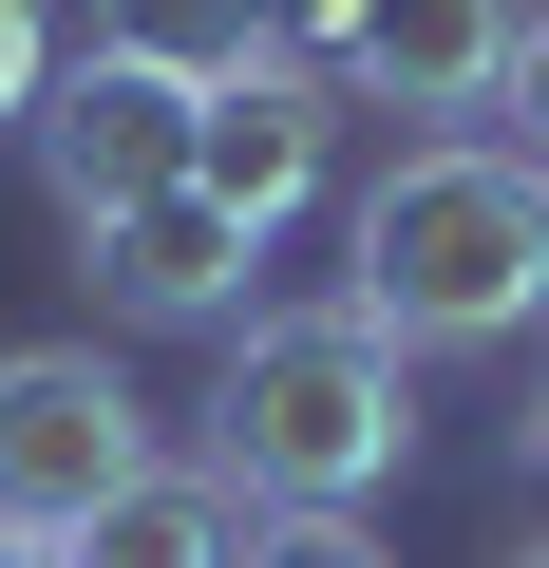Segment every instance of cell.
I'll list each match as a JSON object with an SVG mask.
<instances>
[{
	"label": "cell",
	"mask_w": 549,
	"mask_h": 568,
	"mask_svg": "<svg viewBox=\"0 0 549 568\" xmlns=\"http://www.w3.org/2000/svg\"><path fill=\"white\" fill-rule=\"evenodd\" d=\"M246 511H360L417 474V361L360 304H265L209 361V436H190Z\"/></svg>",
	"instance_id": "2"
},
{
	"label": "cell",
	"mask_w": 549,
	"mask_h": 568,
	"mask_svg": "<svg viewBox=\"0 0 549 568\" xmlns=\"http://www.w3.org/2000/svg\"><path fill=\"white\" fill-rule=\"evenodd\" d=\"M530 0H285V58L342 114H492Z\"/></svg>",
	"instance_id": "4"
},
{
	"label": "cell",
	"mask_w": 549,
	"mask_h": 568,
	"mask_svg": "<svg viewBox=\"0 0 549 568\" xmlns=\"http://www.w3.org/2000/svg\"><path fill=\"white\" fill-rule=\"evenodd\" d=\"M190 77H152V58H58L39 77V114H20V152H39V190H58V227H114V209H152V190H190Z\"/></svg>",
	"instance_id": "5"
},
{
	"label": "cell",
	"mask_w": 549,
	"mask_h": 568,
	"mask_svg": "<svg viewBox=\"0 0 549 568\" xmlns=\"http://www.w3.org/2000/svg\"><path fill=\"white\" fill-rule=\"evenodd\" d=\"M511 568H549V530H530V549H511Z\"/></svg>",
	"instance_id": "15"
},
{
	"label": "cell",
	"mask_w": 549,
	"mask_h": 568,
	"mask_svg": "<svg viewBox=\"0 0 549 568\" xmlns=\"http://www.w3.org/2000/svg\"><path fill=\"white\" fill-rule=\"evenodd\" d=\"M58 568H246V493H227L209 455H152V474H133Z\"/></svg>",
	"instance_id": "8"
},
{
	"label": "cell",
	"mask_w": 549,
	"mask_h": 568,
	"mask_svg": "<svg viewBox=\"0 0 549 568\" xmlns=\"http://www.w3.org/2000/svg\"><path fill=\"white\" fill-rule=\"evenodd\" d=\"M323 152H342V95H323L304 58H265V77H227V95L190 114V190L246 209V227H304V209H323Z\"/></svg>",
	"instance_id": "6"
},
{
	"label": "cell",
	"mask_w": 549,
	"mask_h": 568,
	"mask_svg": "<svg viewBox=\"0 0 549 568\" xmlns=\"http://www.w3.org/2000/svg\"><path fill=\"white\" fill-rule=\"evenodd\" d=\"M492 152L549 171V0H530V39H511V77H492Z\"/></svg>",
	"instance_id": "11"
},
{
	"label": "cell",
	"mask_w": 549,
	"mask_h": 568,
	"mask_svg": "<svg viewBox=\"0 0 549 568\" xmlns=\"http://www.w3.org/2000/svg\"><path fill=\"white\" fill-rule=\"evenodd\" d=\"M152 474V398L95 342H0V549H77Z\"/></svg>",
	"instance_id": "3"
},
{
	"label": "cell",
	"mask_w": 549,
	"mask_h": 568,
	"mask_svg": "<svg viewBox=\"0 0 549 568\" xmlns=\"http://www.w3.org/2000/svg\"><path fill=\"white\" fill-rule=\"evenodd\" d=\"M342 304H360L398 361L511 342V323L549 304V171L492 152V133H417V152L342 209Z\"/></svg>",
	"instance_id": "1"
},
{
	"label": "cell",
	"mask_w": 549,
	"mask_h": 568,
	"mask_svg": "<svg viewBox=\"0 0 549 568\" xmlns=\"http://www.w3.org/2000/svg\"><path fill=\"white\" fill-rule=\"evenodd\" d=\"M511 436H530V474H549V379H530V417H511Z\"/></svg>",
	"instance_id": "13"
},
{
	"label": "cell",
	"mask_w": 549,
	"mask_h": 568,
	"mask_svg": "<svg viewBox=\"0 0 549 568\" xmlns=\"http://www.w3.org/2000/svg\"><path fill=\"white\" fill-rule=\"evenodd\" d=\"M95 58H152V77L227 95V77L285 58V0H95Z\"/></svg>",
	"instance_id": "9"
},
{
	"label": "cell",
	"mask_w": 549,
	"mask_h": 568,
	"mask_svg": "<svg viewBox=\"0 0 549 568\" xmlns=\"http://www.w3.org/2000/svg\"><path fill=\"white\" fill-rule=\"evenodd\" d=\"M39 77H58V0H0V133L39 114Z\"/></svg>",
	"instance_id": "12"
},
{
	"label": "cell",
	"mask_w": 549,
	"mask_h": 568,
	"mask_svg": "<svg viewBox=\"0 0 549 568\" xmlns=\"http://www.w3.org/2000/svg\"><path fill=\"white\" fill-rule=\"evenodd\" d=\"M77 265H95V304H114V323H246L265 227H246V209H209V190H152V209L77 227Z\"/></svg>",
	"instance_id": "7"
},
{
	"label": "cell",
	"mask_w": 549,
	"mask_h": 568,
	"mask_svg": "<svg viewBox=\"0 0 549 568\" xmlns=\"http://www.w3.org/2000/svg\"><path fill=\"white\" fill-rule=\"evenodd\" d=\"M246 568H398L360 511H246Z\"/></svg>",
	"instance_id": "10"
},
{
	"label": "cell",
	"mask_w": 549,
	"mask_h": 568,
	"mask_svg": "<svg viewBox=\"0 0 549 568\" xmlns=\"http://www.w3.org/2000/svg\"><path fill=\"white\" fill-rule=\"evenodd\" d=\"M0 568H58V549H0Z\"/></svg>",
	"instance_id": "14"
}]
</instances>
